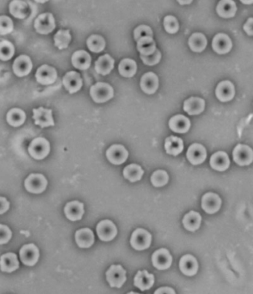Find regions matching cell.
I'll return each instance as SVG.
<instances>
[{"label":"cell","instance_id":"6da1fadb","mask_svg":"<svg viewBox=\"0 0 253 294\" xmlns=\"http://www.w3.org/2000/svg\"><path fill=\"white\" fill-rule=\"evenodd\" d=\"M90 95L94 102L102 104L114 97V89L108 83L98 82L90 88Z\"/></svg>","mask_w":253,"mask_h":294},{"label":"cell","instance_id":"7a4b0ae2","mask_svg":"<svg viewBox=\"0 0 253 294\" xmlns=\"http://www.w3.org/2000/svg\"><path fill=\"white\" fill-rule=\"evenodd\" d=\"M50 143L45 137H36L30 143L28 153L36 160H42L50 153Z\"/></svg>","mask_w":253,"mask_h":294},{"label":"cell","instance_id":"3957f363","mask_svg":"<svg viewBox=\"0 0 253 294\" xmlns=\"http://www.w3.org/2000/svg\"><path fill=\"white\" fill-rule=\"evenodd\" d=\"M56 28L55 17L52 13H44L38 16L34 21V28L40 34H48Z\"/></svg>","mask_w":253,"mask_h":294},{"label":"cell","instance_id":"277c9868","mask_svg":"<svg viewBox=\"0 0 253 294\" xmlns=\"http://www.w3.org/2000/svg\"><path fill=\"white\" fill-rule=\"evenodd\" d=\"M48 181L43 175L31 174L25 181V187L31 193L39 194L46 189Z\"/></svg>","mask_w":253,"mask_h":294},{"label":"cell","instance_id":"5b68a950","mask_svg":"<svg viewBox=\"0 0 253 294\" xmlns=\"http://www.w3.org/2000/svg\"><path fill=\"white\" fill-rule=\"evenodd\" d=\"M131 244L137 251H143L149 248L151 242V235L144 229H137L132 233Z\"/></svg>","mask_w":253,"mask_h":294},{"label":"cell","instance_id":"8992f818","mask_svg":"<svg viewBox=\"0 0 253 294\" xmlns=\"http://www.w3.org/2000/svg\"><path fill=\"white\" fill-rule=\"evenodd\" d=\"M126 274L121 265H112L107 272V279L111 287L120 288L126 281Z\"/></svg>","mask_w":253,"mask_h":294},{"label":"cell","instance_id":"52a82bcc","mask_svg":"<svg viewBox=\"0 0 253 294\" xmlns=\"http://www.w3.org/2000/svg\"><path fill=\"white\" fill-rule=\"evenodd\" d=\"M35 77L36 81L41 85L53 84L58 78L56 69L48 65H42L36 71Z\"/></svg>","mask_w":253,"mask_h":294},{"label":"cell","instance_id":"ba28073f","mask_svg":"<svg viewBox=\"0 0 253 294\" xmlns=\"http://www.w3.org/2000/svg\"><path fill=\"white\" fill-rule=\"evenodd\" d=\"M33 113H34L33 119L34 120V123L35 125L40 126V128L55 126L52 110L39 107L38 109H34Z\"/></svg>","mask_w":253,"mask_h":294},{"label":"cell","instance_id":"9c48e42d","mask_svg":"<svg viewBox=\"0 0 253 294\" xmlns=\"http://www.w3.org/2000/svg\"><path fill=\"white\" fill-rule=\"evenodd\" d=\"M233 159L240 166L249 165L252 162L253 152L250 147L246 145L238 144L233 151Z\"/></svg>","mask_w":253,"mask_h":294},{"label":"cell","instance_id":"30bf717a","mask_svg":"<svg viewBox=\"0 0 253 294\" xmlns=\"http://www.w3.org/2000/svg\"><path fill=\"white\" fill-rule=\"evenodd\" d=\"M96 233L99 239L104 241H112L118 234L116 226L112 221L104 220L96 226Z\"/></svg>","mask_w":253,"mask_h":294},{"label":"cell","instance_id":"8fae6325","mask_svg":"<svg viewBox=\"0 0 253 294\" xmlns=\"http://www.w3.org/2000/svg\"><path fill=\"white\" fill-rule=\"evenodd\" d=\"M107 157L112 164L121 165L126 162L129 157V153L122 145H112L107 151Z\"/></svg>","mask_w":253,"mask_h":294},{"label":"cell","instance_id":"7c38bea8","mask_svg":"<svg viewBox=\"0 0 253 294\" xmlns=\"http://www.w3.org/2000/svg\"><path fill=\"white\" fill-rule=\"evenodd\" d=\"M32 61L27 55H20L16 58L13 64L14 73L19 77L28 75L32 70Z\"/></svg>","mask_w":253,"mask_h":294},{"label":"cell","instance_id":"4fadbf2b","mask_svg":"<svg viewBox=\"0 0 253 294\" xmlns=\"http://www.w3.org/2000/svg\"><path fill=\"white\" fill-rule=\"evenodd\" d=\"M153 265L158 270L168 269L172 263V257L168 250L161 248L153 254L151 257Z\"/></svg>","mask_w":253,"mask_h":294},{"label":"cell","instance_id":"5bb4252c","mask_svg":"<svg viewBox=\"0 0 253 294\" xmlns=\"http://www.w3.org/2000/svg\"><path fill=\"white\" fill-rule=\"evenodd\" d=\"M20 256L24 265L34 266L39 259V250L35 244H25L20 250Z\"/></svg>","mask_w":253,"mask_h":294},{"label":"cell","instance_id":"9a60e30c","mask_svg":"<svg viewBox=\"0 0 253 294\" xmlns=\"http://www.w3.org/2000/svg\"><path fill=\"white\" fill-rule=\"evenodd\" d=\"M63 86L70 94L77 92L83 86V80L80 74L72 71L65 74L63 78Z\"/></svg>","mask_w":253,"mask_h":294},{"label":"cell","instance_id":"2e32d148","mask_svg":"<svg viewBox=\"0 0 253 294\" xmlns=\"http://www.w3.org/2000/svg\"><path fill=\"white\" fill-rule=\"evenodd\" d=\"M207 150L203 145L194 143L188 149L186 157L193 165L202 164L207 159Z\"/></svg>","mask_w":253,"mask_h":294},{"label":"cell","instance_id":"e0dca14e","mask_svg":"<svg viewBox=\"0 0 253 294\" xmlns=\"http://www.w3.org/2000/svg\"><path fill=\"white\" fill-rule=\"evenodd\" d=\"M235 94V86L229 80L221 82L216 88V97L221 102H228L232 101Z\"/></svg>","mask_w":253,"mask_h":294},{"label":"cell","instance_id":"ac0fdd59","mask_svg":"<svg viewBox=\"0 0 253 294\" xmlns=\"http://www.w3.org/2000/svg\"><path fill=\"white\" fill-rule=\"evenodd\" d=\"M201 205L206 213L213 214L221 208V200L217 194L208 192L202 198Z\"/></svg>","mask_w":253,"mask_h":294},{"label":"cell","instance_id":"d6986e66","mask_svg":"<svg viewBox=\"0 0 253 294\" xmlns=\"http://www.w3.org/2000/svg\"><path fill=\"white\" fill-rule=\"evenodd\" d=\"M232 47V40L227 34L220 33L213 40V48L216 53L224 55L229 52Z\"/></svg>","mask_w":253,"mask_h":294},{"label":"cell","instance_id":"ffe728a7","mask_svg":"<svg viewBox=\"0 0 253 294\" xmlns=\"http://www.w3.org/2000/svg\"><path fill=\"white\" fill-rule=\"evenodd\" d=\"M64 212L65 215L69 220L72 221L80 220L84 214V205L77 201H74L66 205Z\"/></svg>","mask_w":253,"mask_h":294},{"label":"cell","instance_id":"44dd1931","mask_svg":"<svg viewBox=\"0 0 253 294\" xmlns=\"http://www.w3.org/2000/svg\"><path fill=\"white\" fill-rule=\"evenodd\" d=\"M159 86L158 76L153 72H148L143 74L140 80V87L145 93L153 94L156 93Z\"/></svg>","mask_w":253,"mask_h":294},{"label":"cell","instance_id":"7402d4cb","mask_svg":"<svg viewBox=\"0 0 253 294\" xmlns=\"http://www.w3.org/2000/svg\"><path fill=\"white\" fill-rule=\"evenodd\" d=\"M190 121L184 115H178L169 120V128L177 133H186L190 128Z\"/></svg>","mask_w":253,"mask_h":294},{"label":"cell","instance_id":"603a6c76","mask_svg":"<svg viewBox=\"0 0 253 294\" xmlns=\"http://www.w3.org/2000/svg\"><path fill=\"white\" fill-rule=\"evenodd\" d=\"M73 66L80 70H86L91 66V55L84 50L74 52L72 57Z\"/></svg>","mask_w":253,"mask_h":294},{"label":"cell","instance_id":"cb8c5ba5","mask_svg":"<svg viewBox=\"0 0 253 294\" xmlns=\"http://www.w3.org/2000/svg\"><path fill=\"white\" fill-rule=\"evenodd\" d=\"M155 282L154 275L150 274L146 270L138 271L134 279V286L144 291L153 287Z\"/></svg>","mask_w":253,"mask_h":294},{"label":"cell","instance_id":"d4e9b609","mask_svg":"<svg viewBox=\"0 0 253 294\" xmlns=\"http://www.w3.org/2000/svg\"><path fill=\"white\" fill-rule=\"evenodd\" d=\"M205 109V101L200 97H190L185 101L183 110L189 115L202 113Z\"/></svg>","mask_w":253,"mask_h":294},{"label":"cell","instance_id":"484cf974","mask_svg":"<svg viewBox=\"0 0 253 294\" xmlns=\"http://www.w3.org/2000/svg\"><path fill=\"white\" fill-rule=\"evenodd\" d=\"M230 165V160L228 155L224 152H218L212 156L210 159V166L212 168L218 171H225Z\"/></svg>","mask_w":253,"mask_h":294},{"label":"cell","instance_id":"4316f807","mask_svg":"<svg viewBox=\"0 0 253 294\" xmlns=\"http://www.w3.org/2000/svg\"><path fill=\"white\" fill-rule=\"evenodd\" d=\"M180 269L186 276H194L198 270V264L195 258L188 254L181 258L180 261Z\"/></svg>","mask_w":253,"mask_h":294},{"label":"cell","instance_id":"83f0119b","mask_svg":"<svg viewBox=\"0 0 253 294\" xmlns=\"http://www.w3.org/2000/svg\"><path fill=\"white\" fill-rule=\"evenodd\" d=\"M20 267L17 256L13 253L4 254L0 258V269L3 272L12 273Z\"/></svg>","mask_w":253,"mask_h":294},{"label":"cell","instance_id":"f1b7e54d","mask_svg":"<svg viewBox=\"0 0 253 294\" xmlns=\"http://www.w3.org/2000/svg\"><path fill=\"white\" fill-rule=\"evenodd\" d=\"M75 239L80 248H90L94 242V233L88 228L81 229L76 232Z\"/></svg>","mask_w":253,"mask_h":294},{"label":"cell","instance_id":"f546056e","mask_svg":"<svg viewBox=\"0 0 253 294\" xmlns=\"http://www.w3.org/2000/svg\"><path fill=\"white\" fill-rule=\"evenodd\" d=\"M216 12L223 18H232L236 14V4L232 0H221L218 4Z\"/></svg>","mask_w":253,"mask_h":294},{"label":"cell","instance_id":"4dcf8cb0","mask_svg":"<svg viewBox=\"0 0 253 294\" xmlns=\"http://www.w3.org/2000/svg\"><path fill=\"white\" fill-rule=\"evenodd\" d=\"M115 61L109 55L99 57L95 63V70L98 74L102 75H107L114 69Z\"/></svg>","mask_w":253,"mask_h":294},{"label":"cell","instance_id":"1f68e13d","mask_svg":"<svg viewBox=\"0 0 253 294\" xmlns=\"http://www.w3.org/2000/svg\"><path fill=\"white\" fill-rule=\"evenodd\" d=\"M26 114L21 109L14 108L9 110L6 115L8 123L14 127H19L25 123Z\"/></svg>","mask_w":253,"mask_h":294},{"label":"cell","instance_id":"d6a6232c","mask_svg":"<svg viewBox=\"0 0 253 294\" xmlns=\"http://www.w3.org/2000/svg\"><path fill=\"white\" fill-rule=\"evenodd\" d=\"M165 150L169 155L176 156L183 150V142L180 137L170 136L165 140Z\"/></svg>","mask_w":253,"mask_h":294},{"label":"cell","instance_id":"836d02e7","mask_svg":"<svg viewBox=\"0 0 253 294\" xmlns=\"http://www.w3.org/2000/svg\"><path fill=\"white\" fill-rule=\"evenodd\" d=\"M137 50L143 56H149L156 50V44L153 37H144L137 41Z\"/></svg>","mask_w":253,"mask_h":294},{"label":"cell","instance_id":"e575fe53","mask_svg":"<svg viewBox=\"0 0 253 294\" xmlns=\"http://www.w3.org/2000/svg\"><path fill=\"white\" fill-rule=\"evenodd\" d=\"M201 216L197 212L191 211L186 215L183 219L185 228L189 231L194 232L200 227Z\"/></svg>","mask_w":253,"mask_h":294},{"label":"cell","instance_id":"d590c367","mask_svg":"<svg viewBox=\"0 0 253 294\" xmlns=\"http://www.w3.org/2000/svg\"><path fill=\"white\" fill-rule=\"evenodd\" d=\"M9 12L15 18L25 19L28 12V4L20 0H14L9 5Z\"/></svg>","mask_w":253,"mask_h":294},{"label":"cell","instance_id":"8d00e7d4","mask_svg":"<svg viewBox=\"0 0 253 294\" xmlns=\"http://www.w3.org/2000/svg\"><path fill=\"white\" fill-rule=\"evenodd\" d=\"M143 173L144 172H143V169L137 164H130V165L125 167L124 170H123V175H124L125 178L131 182L140 181Z\"/></svg>","mask_w":253,"mask_h":294},{"label":"cell","instance_id":"74e56055","mask_svg":"<svg viewBox=\"0 0 253 294\" xmlns=\"http://www.w3.org/2000/svg\"><path fill=\"white\" fill-rule=\"evenodd\" d=\"M189 45L194 52H201L207 45V39L201 33H194L189 39Z\"/></svg>","mask_w":253,"mask_h":294},{"label":"cell","instance_id":"f35d334b","mask_svg":"<svg viewBox=\"0 0 253 294\" xmlns=\"http://www.w3.org/2000/svg\"><path fill=\"white\" fill-rule=\"evenodd\" d=\"M54 40H55V46L59 48L60 50L67 48L71 40H72L70 31L69 30H60L54 37Z\"/></svg>","mask_w":253,"mask_h":294},{"label":"cell","instance_id":"ab89813d","mask_svg":"<svg viewBox=\"0 0 253 294\" xmlns=\"http://www.w3.org/2000/svg\"><path fill=\"white\" fill-rule=\"evenodd\" d=\"M119 72L123 77H132L137 72V64L132 59H123L119 64Z\"/></svg>","mask_w":253,"mask_h":294},{"label":"cell","instance_id":"60d3db41","mask_svg":"<svg viewBox=\"0 0 253 294\" xmlns=\"http://www.w3.org/2000/svg\"><path fill=\"white\" fill-rule=\"evenodd\" d=\"M87 46L91 52L99 53L103 52L106 47V41L104 38L97 34H93L87 39Z\"/></svg>","mask_w":253,"mask_h":294},{"label":"cell","instance_id":"b9f144b4","mask_svg":"<svg viewBox=\"0 0 253 294\" xmlns=\"http://www.w3.org/2000/svg\"><path fill=\"white\" fill-rule=\"evenodd\" d=\"M15 53L14 45L9 40L0 42V60L7 61L12 59Z\"/></svg>","mask_w":253,"mask_h":294},{"label":"cell","instance_id":"7bdbcfd3","mask_svg":"<svg viewBox=\"0 0 253 294\" xmlns=\"http://www.w3.org/2000/svg\"><path fill=\"white\" fill-rule=\"evenodd\" d=\"M151 181L156 187H161L168 183L169 175L164 170H157L153 174Z\"/></svg>","mask_w":253,"mask_h":294},{"label":"cell","instance_id":"ee69618b","mask_svg":"<svg viewBox=\"0 0 253 294\" xmlns=\"http://www.w3.org/2000/svg\"><path fill=\"white\" fill-rule=\"evenodd\" d=\"M14 31V23L8 16H0V34L7 35Z\"/></svg>","mask_w":253,"mask_h":294},{"label":"cell","instance_id":"f6af8a7d","mask_svg":"<svg viewBox=\"0 0 253 294\" xmlns=\"http://www.w3.org/2000/svg\"><path fill=\"white\" fill-rule=\"evenodd\" d=\"M164 28L169 34H175L179 30L178 20L173 16H167L164 20Z\"/></svg>","mask_w":253,"mask_h":294},{"label":"cell","instance_id":"bcb514c9","mask_svg":"<svg viewBox=\"0 0 253 294\" xmlns=\"http://www.w3.org/2000/svg\"><path fill=\"white\" fill-rule=\"evenodd\" d=\"M134 39L138 41L140 38L149 37L153 38V32L151 28L148 25H142L137 27L134 31Z\"/></svg>","mask_w":253,"mask_h":294},{"label":"cell","instance_id":"7dc6e473","mask_svg":"<svg viewBox=\"0 0 253 294\" xmlns=\"http://www.w3.org/2000/svg\"><path fill=\"white\" fill-rule=\"evenodd\" d=\"M140 58H141L144 64L148 65V66H155L161 61V52L158 49H156L154 53L149 55V56H143V55H140Z\"/></svg>","mask_w":253,"mask_h":294},{"label":"cell","instance_id":"c3c4849f","mask_svg":"<svg viewBox=\"0 0 253 294\" xmlns=\"http://www.w3.org/2000/svg\"><path fill=\"white\" fill-rule=\"evenodd\" d=\"M12 230L7 226L0 224V244H5L9 242L12 238Z\"/></svg>","mask_w":253,"mask_h":294},{"label":"cell","instance_id":"681fc988","mask_svg":"<svg viewBox=\"0 0 253 294\" xmlns=\"http://www.w3.org/2000/svg\"><path fill=\"white\" fill-rule=\"evenodd\" d=\"M10 203L4 197H0V215L3 214L9 210Z\"/></svg>","mask_w":253,"mask_h":294},{"label":"cell","instance_id":"f907efd6","mask_svg":"<svg viewBox=\"0 0 253 294\" xmlns=\"http://www.w3.org/2000/svg\"><path fill=\"white\" fill-rule=\"evenodd\" d=\"M252 23L253 19L249 18V20H247V22L245 23V25H243V29H244V31H246V34L249 36L253 35Z\"/></svg>","mask_w":253,"mask_h":294},{"label":"cell","instance_id":"816d5d0a","mask_svg":"<svg viewBox=\"0 0 253 294\" xmlns=\"http://www.w3.org/2000/svg\"><path fill=\"white\" fill-rule=\"evenodd\" d=\"M155 294H176L175 293V290L171 288V287H160L159 289H158L156 292H155Z\"/></svg>","mask_w":253,"mask_h":294},{"label":"cell","instance_id":"f5cc1de1","mask_svg":"<svg viewBox=\"0 0 253 294\" xmlns=\"http://www.w3.org/2000/svg\"><path fill=\"white\" fill-rule=\"evenodd\" d=\"M180 3V4L181 5H183V4H190L191 3H192V1H186V2H183V1H178Z\"/></svg>","mask_w":253,"mask_h":294},{"label":"cell","instance_id":"db71d44e","mask_svg":"<svg viewBox=\"0 0 253 294\" xmlns=\"http://www.w3.org/2000/svg\"><path fill=\"white\" fill-rule=\"evenodd\" d=\"M127 294H140V293H134V292H129V293Z\"/></svg>","mask_w":253,"mask_h":294}]
</instances>
